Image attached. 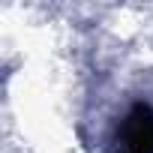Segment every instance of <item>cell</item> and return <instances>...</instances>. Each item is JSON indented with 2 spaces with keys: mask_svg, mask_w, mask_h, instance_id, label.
Returning a JSON list of instances; mask_svg holds the SVG:
<instances>
[{
  "mask_svg": "<svg viewBox=\"0 0 153 153\" xmlns=\"http://www.w3.org/2000/svg\"><path fill=\"white\" fill-rule=\"evenodd\" d=\"M120 150L123 153H153V108L135 105L120 126Z\"/></svg>",
  "mask_w": 153,
  "mask_h": 153,
  "instance_id": "6da1fadb",
  "label": "cell"
}]
</instances>
